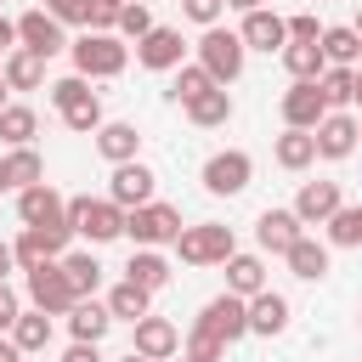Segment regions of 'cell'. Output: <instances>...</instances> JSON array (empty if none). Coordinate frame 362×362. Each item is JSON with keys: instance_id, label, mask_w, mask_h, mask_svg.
I'll return each mask as SVG.
<instances>
[{"instance_id": "4316f807", "label": "cell", "mask_w": 362, "mask_h": 362, "mask_svg": "<svg viewBox=\"0 0 362 362\" xmlns=\"http://www.w3.org/2000/svg\"><path fill=\"white\" fill-rule=\"evenodd\" d=\"M62 277H68V288L85 300V294H96L102 266H96V255H62Z\"/></svg>"}, {"instance_id": "f6af8a7d", "label": "cell", "mask_w": 362, "mask_h": 362, "mask_svg": "<svg viewBox=\"0 0 362 362\" xmlns=\"http://www.w3.org/2000/svg\"><path fill=\"white\" fill-rule=\"evenodd\" d=\"M17 317H23V311H17V294H11V288H6V277H0V328H11Z\"/></svg>"}, {"instance_id": "9f6ffc18", "label": "cell", "mask_w": 362, "mask_h": 362, "mask_svg": "<svg viewBox=\"0 0 362 362\" xmlns=\"http://www.w3.org/2000/svg\"><path fill=\"white\" fill-rule=\"evenodd\" d=\"M90 6H124V0H90Z\"/></svg>"}, {"instance_id": "4dcf8cb0", "label": "cell", "mask_w": 362, "mask_h": 362, "mask_svg": "<svg viewBox=\"0 0 362 362\" xmlns=\"http://www.w3.org/2000/svg\"><path fill=\"white\" fill-rule=\"evenodd\" d=\"M322 57L339 62V68H351V62L362 57V34H356V28H328V34H322Z\"/></svg>"}, {"instance_id": "6f0895ef", "label": "cell", "mask_w": 362, "mask_h": 362, "mask_svg": "<svg viewBox=\"0 0 362 362\" xmlns=\"http://www.w3.org/2000/svg\"><path fill=\"white\" fill-rule=\"evenodd\" d=\"M124 362H147V356H136V351H130V356H124Z\"/></svg>"}, {"instance_id": "f907efd6", "label": "cell", "mask_w": 362, "mask_h": 362, "mask_svg": "<svg viewBox=\"0 0 362 362\" xmlns=\"http://www.w3.org/2000/svg\"><path fill=\"white\" fill-rule=\"evenodd\" d=\"M0 362H17V345H6V339H0Z\"/></svg>"}, {"instance_id": "cb8c5ba5", "label": "cell", "mask_w": 362, "mask_h": 362, "mask_svg": "<svg viewBox=\"0 0 362 362\" xmlns=\"http://www.w3.org/2000/svg\"><path fill=\"white\" fill-rule=\"evenodd\" d=\"M107 322H113V311H107V305H96V300H79V305L68 311V328H74V339H90V345L107 334Z\"/></svg>"}, {"instance_id": "44dd1931", "label": "cell", "mask_w": 362, "mask_h": 362, "mask_svg": "<svg viewBox=\"0 0 362 362\" xmlns=\"http://www.w3.org/2000/svg\"><path fill=\"white\" fill-rule=\"evenodd\" d=\"M249 328H255V334H283V328H288V300L260 288V294L249 300Z\"/></svg>"}, {"instance_id": "8992f818", "label": "cell", "mask_w": 362, "mask_h": 362, "mask_svg": "<svg viewBox=\"0 0 362 362\" xmlns=\"http://www.w3.org/2000/svg\"><path fill=\"white\" fill-rule=\"evenodd\" d=\"M74 68H79V74L107 79V74H119V68H124V45H119L113 34H85V40L74 45Z\"/></svg>"}, {"instance_id": "ee69618b", "label": "cell", "mask_w": 362, "mask_h": 362, "mask_svg": "<svg viewBox=\"0 0 362 362\" xmlns=\"http://www.w3.org/2000/svg\"><path fill=\"white\" fill-rule=\"evenodd\" d=\"M181 6H187V17H192V23L215 28V17H221V6H226V0H181Z\"/></svg>"}, {"instance_id": "680465c9", "label": "cell", "mask_w": 362, "mask_h": 362, "mask_svg": "<svg viewBox=\"0 0 362 362\" xmlns=\"http://www.w3.org/2000/svg\"><path fill=\"white\" fill-rule=\"evenodd\" d=\"M356 34H362V11H356Z\"/></svg>"}, {"instance_id": "1f68e13d", "label": "cell", "mask_w": 362, "mask_h": 362, "mask_svg": "<svg viewBox=\"0 0 362 362\" xmlns=\"http://www.w3.org/2000/svg\"><path fill=\"white\" fill-rule=\"evenodd\" d=\"M40 62H45V57H34V51L6 57V85H11V90H34V85H40Z\"/></svg>"}, {"instance_id": "7a4b0ae2", "label": "cell", "mask_w": 362, "mask_h": 362, "mask_svg": "<svg viewBox=\"0 0 362 362\" xmlns=\"http://www.w3.org/2000/svg\"><path fill=\"white\" fill-rule=\"evenodd\" d=\"M175 249H181V260H187V266H215V260L226 266V260H232V226H221V221L181 226Z\"/></svg>"}, {"instance_id": "b9f144b4", "label": "cell", "mask_w": 362, "mask_h": 362, "mask_svg": "<svg viewBox=\"0 0 362 362\" xmlns=\"http://www.w3.org/2000/svg\"><path fill=\"white\" fill-rule=\"evenodd\" d=\"M226 351V339H215L209 328H192V339H187V356H198V362H215Z\"/></svg>"}, {"instance_id": "e0dca14e", "label": "cell", "mask_w": 362, "mask_h": 362, "mask_svg": "<svg viewBox=\"0 0 362 362\" xmlns=\"http://www.w3.org/2000/svg\"><path fill=\"white\" fill-rule=\"evenodd\" d=\"M136 57H141L147 68H181V34H175V28L141 34V40H136Z\"/></svg>"}, {"instance_id": "2e32d148", "label": "cell", "mask_w": 362, "mask_h": 362, "mask_svg": "<svg viewBox=\"0 0 362 362\" xmlns=\"http://www.w3.org/2000/svg\"><path fill=\"white\" fill-rule=\"evenodd\" d=\"M334 209H339V181H305L294 198L300 221H334Z\"/></svg>"}, {"instance_id": "603a6c76", "label": "cell", "mask_w": 362, "mask_h": 362, "mask_svg": "<svg viewBox=\"0 0 362 362\" xmlns=\"http://www.w3.org/2000/svg\"><path fill=\"white\" fill-rule=\"evenodd\" d=\"M317 158V130H294L288 124V136H277V164L283 170H305Z\"/></svg>"}, {"instance_id": "816d5d0a", "label": "cell", "mask_w": 362, "mask_h": 362, "mask_svg": "<svg viewBox=\"0 0 362 362\" xmlns=\"http://www.w3.org/2000/svg\"><path fill=\"white\" fill-rule=\"evenodd\" d=\"M226 6H238V11H255V6H260V0H226Z\"/></svg>"}, {"instance_id": "8d00e7d4", "label": "cell", "mask_w": 362, "mask_h": 362, "mask_svg": "<svg viewBox=\"0 0 362 362\" xmlns=\"http://www.w3.org/2000/svg\"><path fill=\"white\" fill-rule=\"evenodd\" d=\"M328 238H334V243H345V249H356V243H362V209H334Z\"/></svg>"}, {"instance_id": "7c38bea8", "label": "cell", "mask_w": 362, "mask_h": 362, "mask_svg": "<svg viewBox=\"0 0 362 362\" xmlns=\"http://www.w3.org/2000/svg\"><path fill=\"white\" fill-rule=\"evenodd\" d=\"M300 215L294 209H266L260 221H255V238H260V249H272V255H288L294 243H300Z\"/></svg>"}, {"instance_id": "ba28073f", "label": "cell", "mask_w": 362, "mask_h": 362, "mask_svg": "<svg viewBox=\"0 0 362 362\" xmlns=\"http://www.w3.org/2000/svg\"><path fill=\"white\" fill-rule=\"evenodd\" d=\"M17 215H23L28 226H68V204H62V192H51L45 181L23 187V198H17ZM68 232H74V226H68Z\"/></svg>"}, {"instance_id": "4fadbf2b", "label": "cell", "mask_w": 362, "mask_h": 362, "mask_svg": "<svg viewBox=\"0 0 362 362\" xmlns=\"http://www.w3.org/2000/svg\"><path fill=\"white\" fill-rule=\"evenodd\" d=\"M113 204L119 209H141V204H153V170L147 164H119L113 170Z\"/></svg>"}, {"instance_id": "30bf717a", "label": "cell", "mask_w": 362, "mask_h": 362, "mask_svg": "<svg viewBox=\"0 0 362 362\" xmlns=\"http://www.w3.org/2000/svg\"><path fill=\"white\" fill-rule=\"evenodd\" d=\"M17 40H23V51H34V57H57V51H62V23H57L51 11H23V17H17Z\"/></svg>"}, {"instance_id": "7bdbcfd3", "label": "cell", "mask_w": 362, "mask_h": 362, "mask_svg": "<svg viewBox=\"0 0 362 362\" xmlns=\"http://www.w3.org/2000/svg\"><path fill=\"white\" fill-rule=\"evenodd\" d=\"M45 11L57 23H90V0H45Z\"/></svg>"}, {"instance_id": "484cf974", "label": "cell", "mask_w": 362, "mask_h": 362, "mask_svg": "<svg viewBox=\"0 0 362 362\" xmlns=\"http://www.w3.org/2000/svg\"><path fill=\"white\" fill-rule=\"evenodd\" d=\"M187 119H192V124H226V119H232V96L215 85V90H204V96L187 102Z\"/></svg>"}, {"instance_id": "60d3db41", "label": "cell", "mask_w": 362, "mask_h": 362, "mask_svg": "<svg viewBox=\"0 0 362 362\" xmlns=\"http://www.w3.org/2000/svg\"><path fill=\"white\" fill-rule=\"evenodd\" d=\"M85 96H90V85H85V74H74V79H57V85H51V102H57L62 113H68L74 102H85Z\"/></svg>"}, {"instance_id": "6da1fadb", "label": "cell", "mask_w": 362, "mask_h": 362, "mask_svg": "<svg viewBox=\"0 0 362 362\" xmlns=\"http://www.w3.org/2000/svg\"><path fill=\"white\" fill-rule=\"evenodd\" d=\"M68 226L85 232L90 243H107L124 232V209L113 198H68Z\"/></svg>"}, {"instance_id": "d4e9b609", "label": "cell", "mask_w": 362, "mask_h": 362, "mask_svg": "<svg viewBox=\"0 0 362 362\" xmlns=\"http://www.w3.org/2000/svg\"><path fill=\"white\" fill-rule=\"evenodd\" d=\"M11 328H17V334H11L17 351H45V345H51V311H23Z\"/></svg>"}, {"instance_id": "bcb514c9", "label": "cell", "mask_w": 362, "mask_h": 362, "mask_svg": "<svg viewBox=\"0 0 362 362\" xmlns=\"http://www.w3.org/2000/svg\"><path fill=\"white\" fill-rule=\"evenodd\" d=\"M288 40H322L317 17H294V23H288Z\"/></svg>"}, {"instance_id": "74e56055", "label": "cell", "mask_w": 362, "mask_h": 362, "mask_svg": "<svg viewBox=\"0 0 362 362\" xmlns=\"http://www.w3.org/2000/svg\"><path fill=\"white\" fill-rule=\"evenodd\" d=\"M62 124H68V130H102V102H96V96L74 102V107L62 113Z\"/></svg>"}, {"instance_id": "d6a6232c", "label": "cell", "mask_w": 362, "mask_h": 362, "mask_svg": "<svg viewBox=\"0 0 362 362\" xmlns=\"http://www.w3.org/2000/svg\"><path fill=\"white\" fill-rule=\"evenodd\" d=\"M317 85H322L328 107H345V102H356V68H328Z\"/></svg>"}, {"instance_id": "5b68a950", "label": "cell", "mask_w": 362, "mask_h": 362, "mask_svg": "<svg viewBox=\"0 0 362 362\" xmlns=\"http://www.w3.org/2000/svg\"><path fill=\"white\" fill-rule=\"evenodd\" d=\"M28 294H34V305L40 311H74L79 305V294L68 288V277H62V266H51V260H40V266H28Z\"/></svg>"}, {"instance_id": "91938a15", "label": "cell", "mask_w": 362, "mask_h": 362, "mask_svg": "<svg viewBox=\"0 0 362 362\" xmlns=\"http://www.w3.org/2000/svg\"><path fill=\"white\" fill-rule=\"evenodd\" d=\"M187 362H198V356H187Z\"/></svg>"}, {"instance_id": "ab89813d", "label": "cell", "mask_w": 362, "mask_h": 362, "mask_svg": "<svg viewBox=\"0 0 362 362\" xmlns=\"http://www.w3.org/2000/svg\"><path fill=\"white\" fill-rule=\"evenodd\" d=\"M119 28H124L130 40H141V34H153V11H147L141 0H130V6H119Z\"/></svg>"}, {"instance_id": "ffe728a7", "label": "cell", "mask_w": 362, "mask_h": 362, "mask_svg": "<svg viewBox=\"0 0 362 362\" xmlns=\"http://www.w3.org/2000/svg\"><path fill=\"white\" fill-rule=\"evenodd\" d=\"M283 62H288L294 79H322V74H328L322 40H294V45H283Z\"/></svg>"}, {"instance_id": "8fae6325", "label": "cell", "mask_w": 362, "mask_h": 362, "mask_svg": "<svg viewBox=\"0 0 362 362\" xmlns=\"http://www.w3.org/2000/svg\"><path fill=\"white\" fill-rule=\"evenodd\" d=\"M249 153H215L209 164H204V187L209 192H221V198H232V192H243L249 187Z\"/></svg>"}, {"instance_id": "836d02e7", "label": "cell", "mask_w": 362, "mask_h": 362, "mask_svg": "<svg viewBox=\"0 0 362 362\" xmlns=\"http://www.w3.org/2000/svg\"><path fill=\"white\" fill-rule=\"evenodd\" d=\"M124 277H130V283H141V288H164V283H170V266H164L158 255H130Z\"/></svg>"}, {"instance_id": "9a60e30c", "label": "cell", "mask_w": 362, "mask_h": 362, "mask_svg": "<svg viewBox=\"0 0 362 362\" xmlns=\"http://www.w3.org/2000/svg\"><path fill=\"white\" fill-rule=\"evenodd\" d=\"M243 45H255V51H283L288 45V23L277 17V11H249L243 17Z\"/></svg>"}, {"instance_id": "5bb4252c", "label": "cell", "mask_w": 362, "mask_h": 362, "mask_svg": "<svg viewBox=\"0 0 362 362\" xmlns=\"http://www.w3.org/2000/svg\"><path fill=\"white\" fill-rule=\"evenodd\" d=\"M175 345H181L175 322H164V317H141V322H136V356L164 362V356H175Z\"/></svg>"}, {"instance_id": "f1b7e54d", "label": "cell", "mask_w": 362, "mask_h": 362, "mask_svg": "<svg viewBox=\"0 0 362 362\" xmlns=\"http://www.w3.org/2000/svg\"><path fill=\"white\" fill-rule=\"evenodd\" d=\"M260 283H266V272H260L255 255H232L226 260V288L232 294H260Z\"/></svg>"}, {"instance_id": "db71d44e", "label": "cell", "mask_w": 362, "mask_h": 362, "mask_svg": "<svg viewBox=\"0 0 362 362\" xmlns=\"http://www.w3.org/2000/svg\"><path fill=\"white\" fill-rule=\"evenodd\" d=\"M356 102H362V68H356Z\"/></svg>"}, {"instance_id": "f35d334b", "label": "cell", "mask_w": 362, "mask_h": 362, "mask_svg": "<svg viewBox=\"0 0 362 362\" xmlns=\"http://www.w3.org/2000/svg\"><path fill=\"white\" fill-rule=\"evenodd\" d=\"M6 170H11V187H34V181H40V153L17 147V153L6 158Z\"/></svg>"}, {"instance_id": "83f0119b", "label": "cell", "mask_w": 362, "mask_h": 362, "mask_svg": "<svg viewBox=\"0 0 362 362\" xmlns=\"http://www.w3.org/2000/svg\"><path fill=\"white\" fill-rule=\"evenodd\" d=\"M288 266H294V277L317 283V277L328 272V249H322V243H311V238H300V243L288 249Z\"/></svg>"}, {"instance_id": "11a10c76", "label": "cell", "mask_w": 362, "mask_h": 362, "mask_svg": "<svg viewBox=\"0 0 362 362\" xmlns=\"http://www.w3.org/2000/svg\"><path fill=\"white\" fill-rule=\"evenodd\" d=\"M0 102H6V68H0Z\"/></svg>"}, {"instance_id": "7402d4cb", "label": "cell", "mask_w": 362, "mask_h": 362, "mask_svg": "<svg viewBox=\"0 0 362 362\" xmlns=\"http://www.w3.org/2000/svg\"><path fill=\"white\" fill-rule=\"evenodd\" d=\"M136 141H141L136 124H102V130H96V153L113 158V164H130V158H136Z\"/></svg>"}, {"instance_id": "f546056e", "label": "cell", "mask_w": 362, "mask_h": 362, "mask_svg": "<svg viewBox=\"0 0 362 362\" xmlns=\"http://www.w3.org/2000/svg\"><path fill=\"white\" fill-rule=\"evenodd\" d=\"M147 294H153V288H141V283H130V277H124V283L107 294V311H113V317H130V322H141V317H147Z\"/></svg>"}, {"instance_id": "c3c4849f", "label": "cell", "mask_w": 362, "mask_h": 362, "mask_svg": "<svg viewBox=\"0 0 362 362\" xmlns=\"http://www.w3.org/2000/svg\"><path fill=\"white\" fill-rule=\"evenodd\" d=\"M11 40H17V23H6V17H0V51H6Z\"/></svg>"}, {"instance_id": "7dc6e473", "label": "cell", "mask_w": 362, "mask_h": 362, "mask_svg": "<svg viewBox=\"0 0 362 362\" xmlns=\"http://www.w3.org/2000/svg\"><path fill=\"white\" fill-rule=\"evenodd\" d=\"M62 362H102V356H96V345H90V339H74V351H68Z\"/></svg>"}, {"instance_id": "9c48e42d", "label": "cell", "mask_w": 362, "mask_h": 362, "mask_svg": "<svg viewBox=\"0 0 362 362\" xmlns=\"http://www.w3.org/2000/svg\"><path fill=\"white\" fill-rule=\"evenodd\" d=\"M198 328H209L215 339H226V345H232V339H243V334H249V305H243L238 294H221V300H209V305H204Z\"/></svg>"}, {"instance_id": "52a82bcc", "label": "cell", "mask_w": 362, "mask_h": 362, "mask_svg": "<svg viewBox=\"0 0 362 362\" xmlns=\"http://www.w3.org/2000/svg\"><path fill=\"white\" fill-rule=\"evenodd\" d=\"M283 119H288L294 130H317V124L328 119V96H322V85H317V79H300V85L283 96Z\"/></svg>"}, {"instance_id": "d6986e66", "label": "cell", "mask_w": 362, "mask_h": 362, "mask_svg": "<svg viewBox=\"0 0 362 362\" xmlns=\"http://www.w3.org/2000/svg\"><path fill=\"white\" fill-rule=\"evenodd\" d=\"M351 147H356V119L328 113V119L317 124V153H322V158H345Z\"/></svg>"}, {"instance_id": "ac0fdd59", "label": "cell", "mask_w": 362, "mask_h": 362, "mask_svg": "<svg viewBox=\"0 0 362 362\" xmlns=\"http://www.w3.org/2000/svg\"><path fill=\"white\" fill-rule=\"evenodd\" d=\"M62 243H68V226H28L23 243H17V260L23 266H40V260L62 255Z\"/></svg>"}, {"instance_id": "3957f363", "label": "cell", "mask_w": 362, "mask_h": 362, "mask_svg": "<svg viewBox=\"0 0 362 362\" xmlns=\"http://www.w3.org/2000/svg\"><path fill=\"white\" fill-rule=\"evenodd\" d=\"M198 57H204V68H209V79H238L243 74V34H226V28H209L204 40H198Z\"/></svg>"}, {"instance_id": "e575fe53", "label": "cell", "mask_w": 362, "mask_h": 362, "mask_svg": "<svg viewBox=\"0 0 362 362\" xmlns=\"http://www.w3.org/2000/svg\"><path fill=\"white\" fill-rule=\"evenodd\" d=\"M28 136H34V113H28V107H0V141L23 147Z\"/></svg>"}, {"instance_id": "f5cc1de1", "label": "cell", "mask_w": 362, "mask_h": 362, "mask_svg": "<svg viewBox=\"0 0 362 362\" xmlns=\"http://www.w3.org/2000/svg\"><path fill=\"white\" fill-rule=\"evenodd\" d=\"M6 187H11V170H6V158H0V192H6Z\"/></svg>"}, {"instance_id": "d590c367", "label": "cell", "mask_w": 362, "mask_h": 362, "mask_svg": "<svg viewBox=\"0 0 362 362\" xmlns=\"http://www.w3.org/2000/svg\"><path fill=\"white\" fill-rule=\"evenodd\" d=\"M204 90H215V79H209V68H204V62L175 74V102H192V96H204Z\"/></svg>"}, {"instance_id": "681fc988", "label": "cell", "mask_w": 362, "mask_h": 362, "mask_svg": "<svg viewBox=\"0 0 362 362\" xmlns=\"http://www.w3.org/2000/svg\"><path fill=\"white\" fill-rule=\"evenodd\" d=\"M11 260H17V249H6V243H0V277L11 272Z\"/></svg>"}, {"instance_id": "277c9868", "label": "cell", "mask_w": 362, "mask_h": 362, "mask_svg": "<svg viewBox=\"0 0 362 362\" xmlns=\"http://www.w3.org/2000/svg\"><path fill=\"white\" fill-rule=\"evenodd\" d=\"M124 232H130L136 243H175V238H181V215H175L170 204H141V209L124 215Z\"/></svg>"}, {"instance_id": "94428289", "label": "cell", "mask_w": 362, "mask_h": 362, "mask_svg": "<svg viewBox=\"0 0 362 362\" xmlns=\"http://www.w3.org/2000/svg\"><path fill=\"white\" fill-rule=\"evenodd\" d=\"M356 136H362V124H356Z\"/></svg>"}]
</instances>
